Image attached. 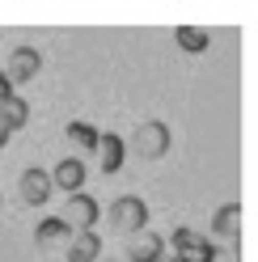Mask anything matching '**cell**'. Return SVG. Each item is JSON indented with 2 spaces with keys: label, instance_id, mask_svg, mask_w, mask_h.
<instances>
[{
  "label": "cell",
  "instance_id": "6da1fadb",
  "mask_svg": "<svg viewBox=\"0 0 258 262\" xmlns=\"http://www.w3.org/2000/svg\"><path fill=\"white\" fill-rule=\"evenodd\" d=\"M169 144H174V136H169V127L161 123V119H148V123H140L132 136L123 140V148H132L140 161H161L169 152Z\"/></svg>",
  "mask_w": 258,
  "mask_h": 262
},
{
  "label": "cell",
  "instance_id": "7a4b0ae2",
  "mask_svg": "<svg viewBox=\"0 0 258 262\" xmlns=\"http://www.w3.org/2000/svg\"><path fill=\"white\" fill-rule=\"evenodd\" d=\"M110 228H119V233L136 237L148 228V203L140 199V194H119L115 203H110Z\"/></svg>",
  "mask_w": 258,
  "mask_h": 262
},
{
  "label": "cell",
  "instance_id": "3957f363",
  "mask_svg": "<svg viewBox=\"0 0 258 262\" xmlns=\"http://www.w3.org/2000/svg\"><path fill=\"white\" fill-rule=\"evenodd\" d=\"M59 220L68 224L72 233H89V228L102 220V203L93 199V194L76 190V194H68V203H63V216H59Z\"/></svg>",
  "mask_w": 258,
  "mask_h": 262
},
{
  "label": "cell",
  "instance_id": "277c9868",
  "mask_svg": "<svg viewBox=\"0 0 258 262\" xmlns=\"http://www.w3.org/2000/svg\"><path fill=\"white\" fill-rule=\"evenodd\" d=\"M169 241H174V258L178 262H216V245L207 237H199L195 228H186V224L174 228Z\"/></svg>",
  "mask_w": 258,
  "mask_h": 262
},
{
  "label": "cell",
  "instance_id": "5b68a950",
  "mask_svg": "<svg viewBox=\"0 0 258 262\" xmlns=\"http://www.w3.org/2000/svg\"><path fill=\"white\" fill-rule=\"evenodd\" d=\"M38 68H42V51H38V47H30V42H22V47H13V51H9V63L0 72L9 76V85H26V80L38 76Z\"/></svg>",
  "mask_w": 258,
  "mask_h": 262
},
{
  "label": "cell",
  "instance_id": "8992f818",
  "mask_svg": "<svg viewBox=\"0 0 258 262\" xmlns=\"http://www.w3.org/2000/svg\"><path fill=\"white\" fill-rule=\"evenodd\" d=\"M51 173H47L42 165H30V169H22V182H17V194H22V203L26 207H42L47 199H51Z\"/></svg>",
  "mask_w": 258,
  "mask_h": 262
},
{
  "label": "cell",
  "instance_id": "52a82bcc",
  "mask_svg": "<svg viewBox=\"0 0 258 262\" xmlns=\"http://www.w3.org/2000/svg\"><path fill=\"white\" fill-rule=\"evenodd\" d=\"M161 258H165V237L153 228H144L127 241V262H161Z\"/></svg>",
  "mask_w": 258,
  "mask_h": 262
},
{
  "label": "cell",
  "instance_id": "ba28073f",
  "mask_svg": "<svg viewBox=\"0 0 258 262\" xmlns=\"http://www.w3.org/2000/svg\"><path fill=\"white\" fill-rule=\"evenodd\" d=\"M85 161L80 157H63L59 165L51 169V186H59L63 194H76V190H85Z\"/></svg>",
  "mask_w": 258,
  "mask_h": 262
},
{
  "label": "cell",
  "instance_id": "9c48e42d",
  "mask_svg": "<svg viewBox=\"0 0 258 262\" xmlns=\"http://www.w3.org/2000/svg\"><path fill=\"white\" fill-rule=\"evenodd\" d=\"M123 136H115V131H98V157H102V173H119L123 169Z\"/></svg>",
  "mask_w": 258,
  "mask_h": 262
},
{
  "label": "cell",
  "instance_id": "30bf717a",
  "mask_svg": "<svg viewBox=\"0 0 258 262\" xmlns=\"http://www.w3.org/2000/svg\"><path fill=\"white\" fill-rule=\"evenodd\" d=\"M63 254H68V262H98L102 258V237L93 233V228H89V233H72Z\"/></svg>",
  "mask_w": 258,
  "mask_h": 262
},
{
  "label": "cell",
  "instance_id": "8fae6325",
  "mask_svg": "<svg viewBox=\"0 0 258 262\" xmlns=\"http://www.w3.org/2000/svg\"><path fill=\"white\" fill-rule=\"evenodd\" d=\"M26 123H30V102H26V97H17V93L5 97V102H0V127L13 136V131H22Z\"/></svg>",
  "mask_w": 258,
  "mask_h": 262
},
{
  "label": "cell",
  "instance_id": "7c38bea8",
  "mask_svg": "<svg viewBox=\"0 0 258 262\" xmlns=\"http://www.w3.org/2000/svg\"><path fill=\"white\" fill-rule=\"evenodd\" d=\"M237 220H241V207L237 203H220L216 207V216H212V237H220V241H237Z\"/></svg>",
  "mask_w": 258,
  "mask_h": 262
},
{
  "label": "cell",
  "instance_id": "4fadbf2b",
  "mask_svg": "<svg viewBox=\"0 0 258 262\" xmlns=\"http://www.w3.org/2000/svg\"><path fill=\"white\" fill-rule=\"evenodd\" d=\"M72 237V228L68 224H63L59 216H47L38 228H34V245H38V250H51V245H59V241H68Z\"/></svg>",
  "mask_w": 258,
  "mask_h": 262
},
{
  "label": "cell",
  "instance_id": "5bb4252c",
  "mask_svg": "<svg viewBox=\"0 0 258 262\" xmlns=\"http://www.w3.org/2000/svg\"><path fill=\"white\" fill-rule=\"evenodd\" d=\"M68 140L76 144V148H85V152H98V127L93 123H68Z\"/></svg>",
  "mask_w": 258,
  "mask_h": 262
},
{
  "label": "cell",
  "instance_id": "9a60e30c",
  "mask_svg": "<svg viewBox=\"0 0 258 262\" xmlns=\"http://www.w3.org/2000/svg\"><path fill=\"white\" fill-rule=\"evenodd\" d=\"M174 38H178V47H182V51H190V55L207 51V42H212V38H207L203 30H195V26H178V30H174Z\"/></svg>",
  "mask_w": 258,
  "mask_h": 262
},
{
  "label": "cell",
  "instance_id": "2e32d148",
  "mask_svg": "<svg viewBox=\"0 0 258 262\" xmlns=\"http://www.w3.org/2000/svg\"><path fill=\"white\" fill-rule=\"evenodd\" d=\"M5 97H13V85H9V76L0 72V102H5Z\"/></svg>",
  "mask_w": 258,
  "mask_h": 262
},
{
  "label": "cell",
  "instance_id": "e0dca14e",
  "mask_svg": "<svg viewBox=\"0 0 258 262\" xmlns=\"http://www.w3.org/2000/svg\"><path fill=\"white\" fill-rule=\"evenodd\" d=\"M5 144H9V131H5V127H0V148H5Z\"/></svg>",
  "mask_w": 258,
  "mask_h": 262
},
{
  "label": "cell",
  "instance_id": "ac0fdd59",
  "mask_svg": "<svg viewBox=\"0 0 258 262\" xmlns=\"http://www.w3.org/2000/svg\"><path fill=\"white\" fill-rule=\"evenodd\" d=\"M161 262H178V258H161Z\"/></svg>",
  "mask_w": 258,
  "mask_h": 262
},
{
  "label": "cell",
  "instance_id": "d6986e66",
  "mask_svg": "<svg viewBox=\"0 0 258 262\" xmlns=\"http://www.w3.org/2000/svg\"><path fill=\"white\" fill-rule=\"evenodd\" d=\"M0 203H5V199H0Z\"/></svg>",
  "mask_w": 258,
  "mask_h": 262
}]
</instances>
